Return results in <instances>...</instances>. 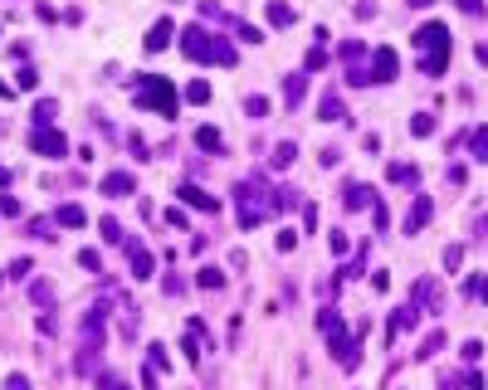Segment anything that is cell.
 Returning a JSON list of instances; mask_svg holds the SVG:
<instances>
[{
  "instance_id": "obj_43",
  "label": "cell",
  "mask_w": 488,
  "mask_h": 390,
  "mask_svg": "<svg viewBox=\"0 0 488 390\" xmlns=\"http://www.w3.org/2000/svg\"><path fill=\"white\" fill-rule=\"evenodd\" d=\"M469 390H483V380H478V376H469Z\"/></svg>"
},
{
  "instance_id": "obj_12",
  "label": "cell",
  "mask_w": 488,
  "mask_h": 390,
  "mask_svg": "<svg viewBox=\"0 0 488 390\" xmlns=\"http://www.w3.org/2000/svg\"><path fill=\"white\" fill-rule=\"evenodd\" d=\"M54 225H64V230H83V225H88V215H83V205H59V210H54Z\"/></svg>"
},
{
  "instance_id": "obj_27",
  "label": "cell",
  "mask_w": 488,
  "mask_h": 390,
  "mask_svg": "<svg viewBox=\"0 0 488 390\" xmlns=\"http://www.w3.org/2000/svg\"><path fill=\"white\" fill-rule=\"evenodd\" d=\"M98 230H103V239H107V244H118V239H123V225H118V219H103Z\"/></svg>"
},
{
  "instance_id": "obj_32",
  "label": "cell",
  "mask_w": 488,
  "mask_h": 390,
  "mask_svg": "<svg viewBox=\"0 0 488 390\" xmlns=\"http://www.w3.org/2000/svg\"><path fill=\"white\" fill-rule=\"evenodd\" d=\"M78 263H83V268H98V273H103V259H98V249H83V254H78Z\"/></svg>"
},
{
  "instance_id": "obj_18",
  "label": "cell",
  "mask_w": 488,
  "mask_h": 390,
  "mask_svg": "<svg viewBox=\"0 0 488 390\" xmlns=\"http://www.w3.org/2000/svg\"><path fill=\"white\" fill-rule=\"evenodd\" d=\"M366 205H376V191H366V186H347V210H366Z\"/></svg>"
},
{
  "instance_id": "obj_42",
  "label": "cell",
  "mask_w": 488,
  "mask_h": 390,
  "mask_svg": "<svg viewBox=\"0 0 488 390\" xmlns=\"http://www.w3.org/2000/svg\"><path fill=\"white\" fill-rule=\"evenodd\" d=\"M405 6H415V10H425V6H435V0H405Z\"/></svg>"
},
{
  "instance_id": "obj_35",
  "label": "cell",
  "mask_w": 488,
  "mask_h": 390,
  "mask_svg": "<svg viewBox=\"0 0 488 390\" xmlns=\"http://www.w3.org/2000/svg\"><path fill=\"white\" fill-rule=\"evenodd\" d=\"M30 235H34V239H54V235H49V219H30Z\"/></svg>"
},
{
  "instance_id": "obj_4",
  "label": "cell",
  "mask_w": 488,
  "mask_h": 390,
  "mask_svg": "<svg viewBox=\"0 0 488 390\" xmlns=\"http://www.w3.org/2000/svg\"><path fill=\"white\" fill-rule=\"evenodd\" d=\"M30 151L59 161V156H69V137H64L59 127H34V132H30Z\"/></svg>"
},
{
  "instance_id": "obj_17",
  "label": "cell",
  "mask_w": 488,
  "mask_h": 390,
  "mask_svg": "<svg viewBox=\"0 0 488 390\" xmlns=\"http://www.w3.org/2000/svg\"><path fill=\"white\" fill-rule=\"evenodd\" d=\"M54 113H59V102H54V98H39V102H34V127H54Z\"/></svg>"
},
{
  "instance_id": "obj_48",
  "label": "cell",
  "mask_w": 488,
  "mask_h": 390,
  "mask_svg": "<svg viewBox=\"0 0 488 390\" xmlns=\"http://www.w3.org/2000/svg\"><path fill=\"white\" fill-rule=\"evenodd\" d=\"M483 230H488V215H483Z\"/></svg>"
},
{
  "instance_id": "obj_34",
  "label": "cell",
  "mask_w": 488,
  "mask_h": 390,
  "mask_svg": "<svg viewBox=\"0 0 488 390\" xmlns=\"http://www.w3.org/2000/svg\"><path fill=\"white\" fill-rule=\"evenodd\" d=\"M0 215L15 219V215H20V200H15V195H0Z\"/></svg>"
},
{
  "instance_id": "obj_10",
  "label": "cell",
  "mask_w": 488,
  "mask_h": 390,
  "mask_svg": "<svg viewBox=\"0 0 488 390\" xmlns=\"http://www.w3.org/2000/svg\"><path fill=\"white\" fill-rule=\"evenodd\" d=\"M171 34H176V25H171V20H156V25H151V34H147V54H161V49L171 44Z\"/></svg>"
},
{
  "instance_id": "obj_33",
  "label": "cell",
  "mask_w": 488,
  "mask_h": 390,
  "mask_svg": "<svg viewBox=\"0 0 488 390\" xmlns=\"http://www.w3.org/2000/svg\"><path fill=\"white\" fill-rule=\"evenodd\" d=\"M361 54H366V49H361L357 39H352V44H342V59H347V64H357V59H361Z\"/></svg>"
},
{
  "instance_id": "obj_16",
  "label": "cell",
  "mask_w": 488,
  "mask_h": 390,
  "mask_svg": "<svg viewBox=\"0 0 488 390\" xmlns=\"http://www.w3.org/2000/svg\"><path fill=\"white\" fill-rule=\"evenodd\" d=\"M440 347H445V332H429V337L420 342V351H415V361H435V356H440Z\"/></svg>"
},
{
  "instance_id": "obj_5",
  "label": "cell",
  "mask_w": 488,
  "mask_h": 390,
  "mask_svg": "<svg viewBox=\"0 0 488 390\" xmlns=\"http://www.w3.org/2000/svg\"><path fill=\"white\" fill-rule=\"evenodd\" d=\"M396 74H401V59H396V49H391V44H381V49L371 54V69H366V78H371V83H391Z\"/></svg>"
},
{
  "instance_id": "obj_6",
  "label": "cell",
  "mask_w": 488,
  "mask_h": 390,
  "mask_svg": "<svg viewBox=\"0 0 488 390\" xmlns=\"http://www.w3.org/2000/svg\"><path fill=\"white\" fill-rule=\"evenodd\" d=\"M127 263H132V278H137V283L156 273V259H151V249H147L142 239H127Z\"/></svg>"
},
{
  "instance_id": "obj_26",
  "label": "cell",
  "mask_w": 488,
  "mask_h": 390,
  "mask_svg": "<svg viewBox=\"0 0 488 390\" xmlns=\"http://www.w3.org/2000/svg\"><path fill=\"white\" fill-rule=\"evenodd\" d=\"M303 69H328V49H322V44H317V49L308 54V59H303Z\"/></svg>"
},
{
  "instance_id": "obj_25",
  "label": "cell",
  "mask_w": 488,
  "mask_h": 390,
  "mask_svg": "<svg viewBox=\"0 0 488 390\" xmlns=\"http://www.w3.org/2000/svg\"><path fill=\"white\" fill-rule=\"evenodd\" d=\"M186 98H191V102H210V83H205V78H195V83L186 88Z\"/></svg>"
},
{
  "instance_id": "obj_2",
  "label": "cell",
  "mask_w": 488,
  "mask_h": 390,
  "mask_svg": "<svg viewBox=\"0 0 488 390\" xmlns=\"http://www.w3.org/2000/svg\"><path fill=\"white\" fill-rule=\"evenodd\" d=\"M410 44H415V49H425V59H420V69H425L429 78H440V74L449 69V30H445L440 20H429V25H420V30L410 34Z\"/></svg>"
},
{
  "instance_id": "obj_38",
  "label": "cell",
  "mask_w": 488,
  "mask_h": 390,
  "mask_svg": "<svg viewBox=\"0 0 488 390\" xmlns=\"http://www.w3.org/2000/svg\"><path fill=\"white\" fill-rule=\"evenodd\" d=\"M483 356V342H464V361H478Z\"/></svg>"
},
{
  "instance_id": "obj_21",
  "label": "cell",
  "mask_w": 488,
  "mask_h": 390,
  "mask_svg": "<svg viewBox=\"0 0 488 390\" xmlns=\"http://www.w3.org/2000/svg\"><path fill=\"white\" fill-rule=\"evenodd\" d=\"M244 113H249L254 122H259V118H268V98H259V93H254V98H244Z\"/></svg>"
},
{
  "instance_id": "obj_3",
  "label": "cell",
  "mask_w": 488,
  "mask_h": 390,
  "mask_svg": "<svg viewBox=\"0 0 488 390\" xmlns=\"http://www.w3.org/2000/svg\"><path fill=\"white\" fill-rule=\"evenodd\" d=\"M132 98H137V107H151L161 118H176V83L161 78V74H137Z\"/></svg>"
},
{
  "instance_id": "obj_31",
  "label": "cell",
  "mask_w": 488,
  "mask_h": 390,
  "mask_svg": "<svg viewBox=\"0 0 488 390\" xmlns=\"http://www.w3.org/2000/svg\"><path fill=\"white\" fill-rule=\"evenodd\" d=\"M328 249H332V254H347V235L332 230V235H328Z\"/></svg>"
},
{
  "instance_id": "obj_45",
  "label": "cell",
  "mask_w": 488,
  "mask_h": 390,
  "mask_svg": "<svg viewBox=\"0 0 488 390\" xmlns=\"http://www.w3.org/2000/svg\"><path fill=\"white\" fill-rule=\"evenodd\" d=\"M113 390H132V385H123V380H113Z\"/></svg>"
},
{
  "instance_id": "obj_24",
  "label": "cell",
  "mask_w": 488,
  "mask_h": 390,
  "mask_svg": "<svg viewBox=\"0 0 488 390\" xmlns=\"http://www.w3.org/2000/svg\"><path fill=\"white\" fill-rule=\"evenodd\" d=\"M474 161H488V127H474Z\"/></svg>"
},
{
  "instance_id": "obj_11",
  "label": "cell",
  "mask_w": 488,
  "mask_h": 390,
  "mask_svg": "<svg viewBox=\"0 0 488 390\" xmlns=\"http://www.w3.org/2000/svg\"><path fill=\"white\" fill-rule=\"evenodd\" d=\"M317 118H322V122H347V102H342L337 93H328V98L317 102Z\"/></svg>"
},
{
  "instance_id": "obj_22",
  "label": "cell",
  "mask_w": 488,
  "mask_h": 390,
  "mask_svg": "<svg viewBox=\"0 0 488 390\" xmlns=\"http://www.w3.org/2000/svg\"><path fill=\"white\" fill-rule=\"evenodd\" d=\"M386 176H391V181H410V186L420 181V171H415V166H405V161H396V166H391Z\"/></svg>"
},
{
  "instance_id": "obj_29",
  "label": "cell",
  "mask_w": 488,
  "mask_h": 390,
  "mask_svg": "<svg viewBox=\"0 0 488 390\" xmlns=\"http://www.w3.org/2000/svg\"><path fill=\"white\" fill-rule=\"evenodd\" d=\"M167 225H171V230H186L191 219H186V210H181V205H171V210H167Z\"/></svg>"
},
{
  "instance_id": "obj_47",
  "label": "cell",
  "mask_w": 488,
  "mask_h": 390,
  "mask_svg": "<svg viewBox=\"0 0 488 390\" xmlns=\"http://www.w3.org/2000/svg\"><path fill=\"white\" fill-rule=\"evenodd\" d=\"M0 137H6V122H0Z\"/></svg>"
},
{
  "instance_id": "obj_8",
  "label": "cell",
  "mask_w": 488,
  "mask_h": 390,
  "mask_svg": "<svg viewBox=\"0 0 488 390\" xmlns=\"http://www.w3.org/2000/svg\"><path fill=\"white\" fill-rule=\"evenodd\" d=\"M176 195H181V205H191V210H210V215L220 210V200H215L210 191H200V186H191V181H186V186H176Z\"/></svg>"
},
{
  "instance_id": "obj_41",
  "label": "cell",
  "mask_w": 488,
  "mask_h": 390,
  "mask_svg": "<svg viewBox=\"0 0 488 390\" xmlns=\"http://www.w3.org/2000/svg\"><path fill=\"white\" fill-rule=\"evenodd\" d=\"M474 54H478V64H488V44H478V49H474Z\"/></svg>"
},
{
  "instance_id": "obj_36",
  "label": "cell",
  "mask_w": 488,
  "mask_h": 390,
  "mask_svg": "<svg viewBox=\"0 0 488 390\" xmlns=\"http://www.w3.org/2000/svg\"><path fill=\"white\" fill-rule=\"evenodd\" d=\"M459 259H464V249H459V244H449V249H445V268H459Z\"/></svg>"
},
{
  "instance_id": "obj_20",
  "label": "cell",
  "mask_w": 488,
  "mask_h": 390,
  "mask_svg": "<svg viewBox=\"0 0 488 390\" xmlns=\"http://www.w3.org/2000/svg\"><path fill=\"white\" fill-rule=\"evenodd\" d=\"M293 156H298L293 142H279V147H274V166H279V171H284V166H293Z\"/></svg>"
},
{
  "instance_id": "obj_13",
  "label": "cell",
  "mask_w": 488,
  "mask_h": 390,
  "mask_svg": "<svg viewBox=\"0 0 488 390\" xmlns=\"http://www.w3.org/2000/svg\"><path fill=\"white\" fill-rule=\"evenodd\" d=\"M303 98H308V74H288V78H284V102L298 107Z\"/></svg>"
},
{
  "instance_id": "obj_37",
  "label": "cell",
  "mask_w": 488,
  "mask_h": 390,
  "mask_svg": "<svg viewBox=\"0 0 488 390\" xmlns=\"http://www.w3.org/2000/svg\"><path fill=\"white\" fill-rule=\"evenodd\" d=\"M30 268H34V263H30V259H15V263H10V268H6V273H10V278H25V273H30Z\"/></svg>"
},
{
  "instance_id": "obj_23",
  "label": "cell",
  "mask_w": 488,
  "mask_h": 390,
  "mask_svg": "<svg viewBox=\"0 0 488 390\" xmlns=\"http://www.w3.org/2000/svg\"><path fill=\"white\" fill-rule=\"evenodd\" d=\"M410 132H415V137H429V132H435V118H429V113H415V118H410Z\"/></svg>"
},
{
  "instance_id": "obj_40",
  "label": "cell",
  "mask_w": 488,
  "mask_h": 390,
  "mask_svg": "<svg viewBox=\"0 0 488 390\" xmlns=\"http://www.w3.org/2000/svg\"><path fill=\"white\" fill-rule=\"evenodd\" d=\"M459 10L464 15H483V0H459Z\"/></svg>"
},
{
  "instance_id": "obj_30",
  "label": "cell",
  "mask_w": 488,
  "mask_h": 390,
  "mask_svg": "<svg viewBox=\"0 0 488 390\" xmlns=\"http://www.w3.org/2000/svg\"><path fill=\"white\" fill-rule=\"evenodd\" d=\"M30 298H34V303H54V283H34Z\"/></svg>"
},
{
  "instance_id": "obj_1",
  "label": "cell",
  "mask_w": 488,
  "mask_h": 390,
  "mask_svg": "<svg viewBox=\"0 0 488 390\" xmlns=\"http://www.w3.org/2000/svg\"><path fill=\"white\" fill-rule=\"evenodd\" d=\"M181 54H186V59H195V64H220V69L235 64V44L220 39V34H210V30H200V25L181 30Z\"/></svg>"
},
{
  "instance_id": "obj_28",
  "label": "cell",
  "mask_w": 488,
  "mask_h": 390,
  "mask_svg": "<svg viewBox=\"0 0 488 390\" xmlns=\"http://www.w3.org/2000/svg\"><path fill=\"white\" fill-rule=\"evenodd\" d=\"M15 88H25V93L39 88V74H34V69H20V74H15Z\"/></svg>"
},
{
  "instance_id": "obj_39",
  "label": "cell",
  "mask_w": 488,
  "mask_h": 390,
  "mask_svg": "<svg viewBox=\"0 0 488 390\" xmlns=\"http://www.w3.org/2000/svg\"><path fill=\"white\" fill-rule=\"evenodd\" d=\"M6 390H30V380H25V376L15 371V376H6Z\"/></svg>"
},
{
  "instance_id": "obj_9",
  "label": "cell",
  "mask_w": 488,
  "mask_h": 390,
  "mask_svg": "<svg viewBox=\"0 0 488 390\" xmlns=\"http://www.w3.org/2000/svg\"><path fill=\"white\" fill-rule=\"evenodd\" d=\"M98 191H103V195H132V191H137V181H132L127 171H107V176L98 181Z\"/></svg>"
},
{
  "instance_id": "obj_46",
  "label": "cell",
  "mask_w": 488,
  "mask_h": 390,
  "mask_svg": "<svg viewBox=\"0 0 488 390\" xmlns=\"http://www.w3.org/2000/svg\"><path fill=\"white\" fill-rule=\"evenodd\" d=\"M483 303H488V283H483Z\"/></svg>"
},
{
  "instance_id": "obj_7",
  "label": "cell",
  "mask_w": 488,
  "mask_h": 390,
  "mask_svg": "<svg viewBox=\"0 0 488 390\" xmlns=\"http://www.w3.org/2000/svg\"><path fill=\"white\" fill-rule=\"evenodd\" d=\"M429 215H435V200H429V195H415V205L405 210V235H420V230L429 225Z\"/></svg>"
},
{
  "instance_id": "obj_15",
  "label": "cell",
  "mask_w": 488,
  "mask_h": 390,
  "mask_svg": "<svg viewBox=\"0 0 488 390\" xmlns=\"http://www.w3.org/2000/svg\"><path fill=\"white\" fill-rule=\"evenodd\" d=\"M195 147H200V151H215V156H220V151H225V137L215 132V127H195Z\"/></svg>"
},
{
  "instance_id": "obj_44",
  "label": "cell",
  "mask_w": 488,
  "mask_h": 390,
  "mask_svg": "<svg viewBox=\"0 0 488 390\" xmlns=\"http://www.w3.org/2000/svg\"><path fill=\"white\" fill-rule=\"evenodd\" d=\"M10 93H15V88H10V83H0V98H10Z\"/></svg>"
},
{
  "instance_id": "obj_19",
  "label": "cell",
  "mask_w": 488,
  "mask_h": 390,
  "mask_svg": "<svg viewBox=\"0 0 488 390\" xmlns=\"http://www.w3.org/2000/svg\"><path fill=\"white\" fill-rule=\"evenodd\" d=\"M195 288H225V273L215 268V263H205V268L195 273Z\"/></svg>"
},
{
  "instance_id": "obj_14",
  "label": "cell",
  "mask_w": 488,
  "mask_h": 390,
  "mask_svg": "<svg viewBox=\"0 0 488 390\" xmlns=\"http://www.w3.org/2000/svg\"><path fill=\"white\" fill-rule=\"evenodd\" d=\"M293 20H298L293 6H284V0H268V25H274V30H288Z\"/></svg>"
}]
</instances>
